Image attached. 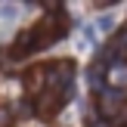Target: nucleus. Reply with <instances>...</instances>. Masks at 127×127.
<instances>
[{
    "mask_svg": "<svg viewBox=\"0 0 127 127\" xmlns=\"http://www.w3.org/2000/svg\"><path fill=\"white\" fill-rule=\"evenodd\" d=\"M12 121H16L12 109H9V105H0V127H12Z\"/></svg>",
    "mask_w": 127,
    "mask_h": 127,
    "instance_id": "nucleus-9",
    "label": "nucleus"
},
{
    "mask_svg": "<svg viewBox=\"0 0 127 127\" xmlns=\"http://www.w3.org/2000/svg\"><path fill=\"white\" fill-rule=\"evenodd\" d=\"M43 71H47V87L50 90H62V93L71 90V84H74V62L71 59L50 62V65H43Z\"/></svg>",
    "mask_w": 127,
    "mask_h": 127,
    "instance_id": "nucleus-2",
    "label": "nucleus"
},
{
    "mask_svg": "<svg viewBox=\"0 0 127 127\" xmlns=\"http://www.w3.org/2000/svg\"><path fill=\"white\" fill-rule=\"evenodd\" d=\"M71 99V90L68 93H62V90H43L40 96H37V105H34V112H37V118H43V121H50V118H56V112L62 109V105Z\"/></svg>",
    "mask_w": 127,
    "mask_h": 127,
    "instance_id": "nucleus-3",
    "label": "nucleus"
},
{
    "mask_svg": "<svg viewBox=\"0 0 127 127\" xmlns=\"http://www.w3.org/2000/svg\"><path fill=\"white\" fill-rule=\"evenodd\" d=\"M62 34H65V16H43L40 22L31 28L34 50H47V47H53Z\"/></svg>",
    "mask_w": 127,
    "mask_h": 127,
    "instance_id": "nucleus-1",
    "label": "nucleus"
},
{
    "mask_svg": "<svg viewBox=\"0 0 127 127\" xmlns=\"http://www.w3.org/2000/svg\"><path fill=\"white\" fill-rule=\"evenodd\" d=\"M124 102V90L121 87H99V112H102L105 118H115L118 112V105Z\"/></svg>",
    "mask_w": 127,
    "mask_h": 127,
    "instance_id": "nucleus-4",
    "label": "nucleus"
},
{
    "mask_svg": "<svg viewBox=\"0 0 127 127\" xmlns=\"http://www.w3.org/2000/svg\"><path fill=\"white\" fill-rule=\"evenodd\" d=\"M25 90H28L31 96H40V93L47 90V71H43V65L25 71Z\"/></svg>",
    "mask_w": 127,
    "mask_h": 127,
    "instance_id": "nucleus-6",
    "label": "nucleus"
},
{
    "mask_svg": "<svg viewBox=\"0 0 127 127\" xmlns=\"http://www.w3.org/2000/svg\"><path fill=\"white\" fill-rule=\"evenodd\" d=\"M102 56L112 62V65H121V62L127 59V25L118 31L115 37H112V43L105 47V53H102Z\"/></svg>",
    "mask_w": 127,
    "mask_h": 127,
    "instance_id": "nucleus-5",
    "label": "nucleus"
},
{
    "mask_svg": "<svg viewBox=\"0 0 127 127\" xmlns=\"http://www.w3.org/2000/svg\"><path fill=\"white\" fill-rule=\"evenodd\" d=\"M28 53H34V40H31V31H22V34L12 40L9 56H12V59H25Z\"/></svg>",
    "mask_w": 127,
    "mask_h": 127,
    "instance_id": "nucleus-7",
    "label": "nucleus"
},
{
    "mask_svg": "<svg viewBox=\"0 0 127 127\" xmlns=\"http://www.w3.org/2000/svg\"><path fill=\"white\" fill-rule=\"evenodd\" d=\"M90 127H105V124H90Z\"/></svg>",
    "mask_w": 127,
    "mask_h": 127,
    "instance_id": "nucleus-11",
    "label": "nucleus"
},
{
    "mask_svg": "<svg viewBox=\"0 0 127 127\" xmlns=\"http://www.w3.org/2000/svg\"><path fill=\"white\" fill-rule=\"evenodd\" d=\"M112 28H115V19H112V16H102V19H99V31L112 34Z\"/></svg>",
    "mask_w": 127,
    "mask_h": 127,
    "instance_id": "nucleus-10",
    "label": "nucleus"
},
{
    "mask_svg": "<svg viewBox=\"0 0 127 127\" xmlns=\"http://www.w3.org/2000/svg\"><path fill=\"white\" fill-rule=\"evenodd\" d=\"M102 68H105V65H102V62H99V59L93 62L90 68H87V81H90L93 87H99V84H102Z\"/></svg>",
    "mask_w": 127,
    "mask_h": 127,
    "instance_id": "nucleus-8",
    "label": "nucleus"
}]
</instances>
